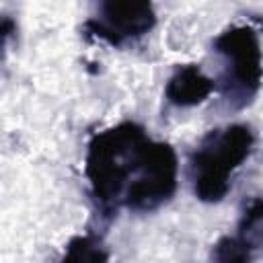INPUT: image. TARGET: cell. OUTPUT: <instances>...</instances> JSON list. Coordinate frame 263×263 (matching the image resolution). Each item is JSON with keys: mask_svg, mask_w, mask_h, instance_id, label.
<instances>
[{"mask_svg": "<svg viewBox=\"0 0 263 263\" xmlns=\"http://www.w3.org/2000/svg\"><path fill=\"white\" fill-rule=\"evenodd\" d=\"M90 197L103 216L121 208L148 214L173 199L179 187V158L136 121H121L95 134L84 154Z\"/></svg>", "mask_w": 263, "mask_h": 263, "instance_id": "obj_1", "label": "cell"}, {"mask_svg": "<svg viewBox=\"0 0 263 263\" xmlns=\"http://www.w3.org/2000/svg\"><path fill=\"white\" fill-rule=\"evenodd\" d=\"M253 261L255 255L236 234L220 236L212 249V263H253Z\"/></svg>", "mask_w": 263, "mask_h": 263, "instance_id": "obj_8", "label": "cell"}, {"mask_svg": "<svg viewBox=\"0 0 263 263\" xmlns=\"http://www.w3.org/2000/svg\"><path fill=\"white\" fill-rule=\"evenodd\" d=\"M236 236L255 257H263V195H255L245 201L236 224Z\"/></svg>", "mask_w": 263, "mask_h": 263, "instance_id": "obj_6", "label": "cell"}, {"mask_svg": "<svg viewBox=\"0 0 263 263\" xmlns=\"http://www.w3.org/2000/svg\"><path fill=\"white\" fill-rule=\"evenodd\" d=\"M218 60L214 76L216 92L228 113H236L253 103L263 80V51L257 31L249 25H232L212 41Z\"/></svg>", "mask_w": 263, "mask_h": 263, "instance_id": "obj_3", "label": "cell"}, {"mask_svg": "<svg viewBox=\"0 0 263 263\" xmlns=\"http://www.w3.org/2000/svg\"><path fill=\"white\" fill-rule=\"evenodd\" d=\"M109 257L111 253L103 242V236L84 232L70 238L60 263H109Z\"/></svg>", "mask_w": 263, "mask_h": 263, "instance_id": "obj_7", "label": "cell"}, {"mask_svg": "<svg viewBox=\"0 0 263 263\" xmlns=\"http://www.w3.org/2000/svg\"><path fill=\"white\" fill-rule=\"evenodd\" d=\"M255 140L249 123H228L210 129L187 160V179L195 199L203 203L222 201L232 187L234 173L253 154Z\"/></svg>", "mask_w": 263, "mask_h": 263, "instance_id": "obj_2", "label": "cell"}, {"mask_svg": "<svg viewBox=\"0 0 263 263\" xmlns=\"http://www.w3.org/2000/svg\"><path fill=\"white\" fill-rule=\"evenodd\" d=\"M154 25L156 12L150 2H101L97 12L84 21V33L121 47L148 35Z\"/></svg>", "mask_w": 263, "mask_h": 263, "instance_id": "obj_4", "label": "cell"}, {"mask_svg": "<svg viewBox=\"0 0 263 263\" xmlns=\"http://www.w3.org/2000/svg\"><path fill=\"white\" fill-rule=\"evenodd\" d=\"M216 92L214 78L205 76L197 64L177 66L164 84V99L168 105L179 109H191L201 105Z\"/></svg>", "mask_w": 263, "mask_h": 263, "instance_id": "obj_5", "label": "cell"}]
</instances>
